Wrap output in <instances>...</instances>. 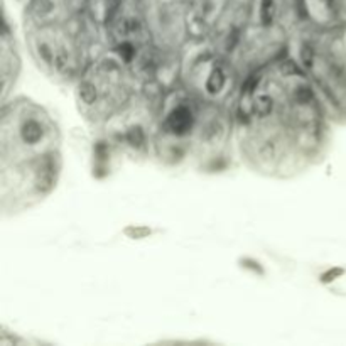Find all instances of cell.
<instances>
[{
  "label": "cell",
  "mask_w": 346,
  "mask_h": 346,
  "mask_svg": "<svg viewBox=\"0 0 346 346\" xmlns=\"http://www.w3.org/2000/svg\"><path fill=\"white\" fill-rule=\"evenodd\" d=\"M326 106L299 61L279 56L242 85L235 120L242 156L279 177L313 166L328 142Z\"/></svg>",
  "instance_id": "1"
},
{
  "label": "cell",
  "mask_w": 346,
  "mask_h": 346,
  "mask_svg": "<svg viewBox=\"0 0 346 346\" xmlns=\"http://www.w3.org/2000/svg\"><path fill=\"white\" fill-rule=\"evenodd\" d=\"M59 137L51 117L39 105L19 100L3 105L2 184L3 205L37 203L56 188L61 171Z\"/></svg>",
  "instance_id": "2"
}]
</instances>
